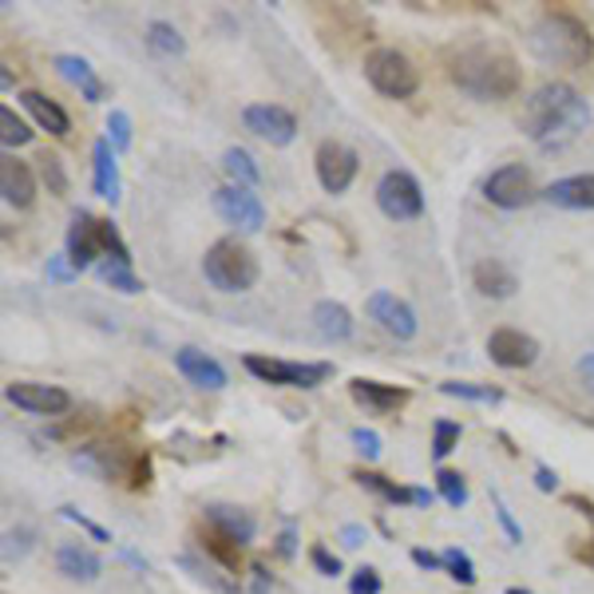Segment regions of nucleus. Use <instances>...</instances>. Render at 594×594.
Instances as JSON below:
<instances>
[{"mask_svg": "<svg viewBox=\"0 0 594 594\" xmlns=\"http://www.w3.org/2000/svg\"><path fill=\"white\" fill-rule=\"evenodd\" d=\"M472 282H475V289H480V294L495 297V301H504V297H511L519 289L516 274H511V270H507L499 258H484V262H475Z\"/></svg>", "mask_w": 594, "mask_h": 594, "instance_id": "25", "label": "nucleus"}, {"mask_svg": "<svg viewBox=\"0 0 594 594\" xmlns=\"http://www.w3.org/2000/svg\"><path fill=\"white\" fill-rule=\"evenodd\" d=\"M96 258H103V238H99V219L88 210H76L72 231H67V262L76 274H84L88 265H96Z\"/></svg>", "mask_w": 594, "mask_h": 594, "instance_id": "16", "label": "nucleus"}, {"mask_svg": "<svg viewBox=\"0 0 594 594\" xmlns=\"http://www.w3.org/2000/svg\"><path fill=\"white\" fill-rule=\"evenodd\" d=\"M444 571H448L460 586H472L475 583V567H472V559H468L460 547L444 550Z\"/></svg>", "mask_w": 594, "mask_h": 594, "instance_id": "37", "label": "nucleus"}, {"mask_svg": "<svg viewBox=\"0 0 594 594\" xmlns=\"http://www.w3.org/2000/svg\"><path fill=\"white\" fill-rule=\"evenodd\" d=\"M484 198L499 210H519L535 198V178L523 163H504L495 166L484 178Z\"/></svg>", "mask_w": 594, "mask_h": 594, "instance_id": "8", "label": "nucleus"}, {"mask_svg": "<svg viewBox=\"0 0 594 594\" xmlns=\"http://www.w3.org/2000/svg\"><path fill=\"white\" fill-rule=\"evenodd\" d=\"M487 357L499 369H528V364L540 361V342L523 330H495L487 337Z\"/></svg>", "mask_w": 594, "mask_h": 594, "instance_id": "15", "label": "nucleus"}, {"mask_svg": "<svg viewBox=\"0 0 594 594\" xmlns=\"http://www.w3.org/2000/svg\"><path fill=\"white\" fill-rule=\"evenodd\" d=\"M243 364L258 376V381H265V385H282V388H318L333 376V364H325V361L297 364V361H277V357H262V352H250Z\"/></svg>", "mask_w": 594, "mask_h": 594, "instance_id": "6", "label": "nucleus"}, {"mask_svg": "<svg viewBox=\"0 0 594 594\" xmlns=\"http://www.w3.org/2000/svg\"><path fill=\"white\" fill-rule=\"evenodd\" d=\"M222 171L231 175L234 187L253 190L258 183H262V166L253 163V154L243 151V147H226V154H222Z\"/></svg>", "mask_w": 594, "mask_h": 594, "instance_id": "29", "label": "nucleus"}, {"mask_svg": "<svg viewBox=\"0 0 594 594\" xmlns=\"http://www.w3.org/2000/svg\"><path fill=\"white\" fill-rule=\"evenodd\" d=\"M507 594H531V591H523V586H511V591H507Z\"/></svg>", "mask_w": 594, "mask_h": 594, "instance_id": "52", "label": "nucleus"}, {"mask_svg": "<svg viewBox=\"0 0 594 594\" xmlns=\"http://www.w3.org/2000/svg\"><path fill=\"white\" fill-rule=\"evenodd\" d=\"M243 123H246V132H253L270 147H289L297 139L294 111H286L282 103H250V108L243 111Z\"/></svg>", "mask_w": 594, "mask_h": 594, "instance_id": "14", "label": "nucleus"}, {"mask_svg": "<svg viewBox=\"0 0 594 594\" xmlns=\"http://www.w3.org/2000/svg\"><path fill=\"white\" fill-rule=\"evenodd\" d=\"M364 313H369V318H373L388 337H396V342H412L420 330L417 309L408 306L405 297L388 294V289H376V294L364 301Z\"/></svg>", "mask_w": 594, "mask_h": 594, "instance_id": "11", "label": "nucleus"}, {"mask_svg": "<svg viewBox=\"0 0 594 594\" xmlns=\"http://www.w3.org/2000/svg\"><path fill=\"white\" fill-rule=\"evenodd\" d=\"M294 543H297V540H294V531L286 528V531H282V540H277V550H282V555L289 559V555H294Z\"/></svg>", "mask_w": 594, "mask_h": 594, "instance_id": "50", "label": "nucleus"}, {"mask_svg": "<svg viewBox=\"0 0 594 594\" xmlns=\"http://www.w3.org/2000/svg\"><path fill=\"white\" fill-rule=\"evenodd\" d=\"M108 144L115 147V154L132 147V115H127V111L115 108L108 115Z\"/></svg>", "mask_w": 594, "mask_h": 594, "instance_id": "38", "label": "nucleus"}, {"mask_svg": "<svg viewBox=\"0 0 594 594\" xmlns=\"http://www.w3.org/2000/svg\"><path fill=\"white\" fill-rule=\"evenodd\" d=\"M9 396V405L24 408V412H33V417H64L67 408H72V393L60 385H40V381H12L4 388Z\"/></svg>", "mask_w": 594, "mask_h": 594, "instance_id": "13", "label": "nucleus"}, {"mask_svg": "<svg viewBox=\"0 0 594 594\" xmlns=\"http://www.w3.org/2000/svg\"><path fill=\"white\" fill-rule=\"evenodd\" d=\"M202 547H207L222 567L238 571V562H243V543H234L231 535H222L219 528H210V531H202Z\"/></svg>", "mask_w": 594, "mask_h": 594, "instance_id": "31", "label": "nucleus"}, {"mask_svg": "<svg viewBox=\"0 0 594 594\" xmlns=\"http://www.w3.org/2000/svg\"><path fill=\"white\" fill-rule=\"evenodd\" d=\"M175 369L183 376H187L195 388H207V393H219V388H226V369H222L210 352L195 349V345H183V349L175 352Z\"/></svg>", "mask_w": 594, "mask_h": 594, "instance_id": "17", "label": "nucleus"}, {"mask_svg": "<svg viewBox=\"0 0 594 594\" xmlns=\"http://www.w3.org/2000/svg\"><path fill=\"white\" fill-rule=\"evenodd\" d=\"M531 52L550 67L579 72V67H586L594 60V36L586 28V21H579L574 12L547 9L531 24Z\"/></svg>", "mask_w": 594, "mask_h": 594, "instance_id": "3", "label": "nucleus"}, {"mask_svg": "<svg viewBox=\"0 0 594 594\" xmlns=\"http://www.w3.org/2000/svg\"><path fill=\"white\" fill-rule=\"evenodd\" d=\"M55 567H60V574L76 579V583H96L99 574H103V559H99L96 550L79 547V543H64V547L55 550Z\"/></svg>", "mask_w": 594, "mask_h": 594, "instance_id": "24", "label": "nucleus"}, {"mask_svg": "<svg viewBox=\"0 0 594 594\" xmlns=\"http://www.w3.org/2000/svg\"><path fill=\"white\" fill-rule=\"evenodd\" d=\"M574 555H579L583 562H594V540L586 543V547H574Z\"/></svg>", "mask_w": 594, "mask_h": 594, "instance_id": "51", "label": "nucleus"}, {"mask_svg": "<svg viewBox=\"0 0 594 594\" xmlns=\"http://www.w3.org/2000/svg\"><path fill=\"white\" fill-rule=\"evenodd\" d=\"M364 79L388 99H408L420 91V67L396 48H373L364 55Z\"/></svg>", "mask_w": 594, "mask_h": 594, "instance_id": "5", "label": "nucleus"}, {"mask_svg": "<svg viewBox=\"0 0 594 594\" xmlns=\"http://www.w3.org/2000/svg\"><path fill=\"white\" fill-rule=\"evenodd\" d=\"M309 559H313V567H318L321 574H330V579H333V574H342V559L330 555L325 547H313V550H309Z\"/></svg>", "mask_w": 594, "mask_h": 594, "instance_id": "44", "label": "nucleus"}, {"mask_svg": "<svg viewBox=\"0 0 594 594\" xmlns=\"http://www.w3.org/2000/svg\"><path fill=\"white\" fill-rule=\"evenodd\" d=\"M352 444H357V451H361L364 460H376V456H381V436H376L373 429H352Z\"/></svg>", "mask_w": 594, "mask_h": 594, "instance_id": "41", "label": "nucleus"}, {"mask_svg": "<svg viewBox=\"0 0 594 594\" xmlns=\"http://www.w3.org/2000/svg\"><path fill=\"white\" fill-rule=\"evenodd\" d=\"M28 139H33L28 123L16 120V111H12V108H0V144H4V147H24Z\"/></svg>", "mask_w": 594, "mask_h": 594, "instance_id": "35", "label": "nucleus"}, {"mask_svg": "<svg viewBox=\"0 0 594 594\" xmlns=\"http://www.w3.org/2000/svg\"><path fill=\"white\" fill-rule=\"evenodd\" d=\"M591 123V103H586L571 84H543L528 96L523 111H519V127L531 144L543 151H559V147L574 144Z\"/></svg>", "mask_w": 594, "mask_h": 594, "instance_id": "2", "label": "nucleus"}, {"mask_svg": "<svg viewBox=\"0 0 594 594\" xmlns=\"http://www.w3.org/2000/svg\"><path fill=\"white\" fill-rule=\"evenodd\" d=\"M202 274L222 294H246L258 282V258L238 238H219L202 258Z\"/></svg>", "mask_w": 594, "mask_h": 594, "instance_id": "4", "label": "nucleus"}, {"mask_svg": "<svg viewBox=\"0 0 594 594\" xmlns=\"http://www.w3.org/2000/svg\"><path fill=\"white\" fill-rule=\"evenodd\" d=\"M535 487L540 492H555V472L550 468H535Z\"/></svg>", "mask_w": 594, "mask_h": 594, "instance_id": "49", "label": "nucleus"}, {"mask_svg": "<svg viewBox=\"0 0 594 594\" xmlns=\"http://www.w3.org/2000/svg\"><path fill=\"white\" fill-rule=\"evenodd\" d=\"M342 540H345V547H361V543H369V531L357 528V523H349V528L342 531Z\"/></svg>", "mask_w": 594, "mask_h": 594, "instance_id": "47", "label": "nucleus"}, {"mask_svg": "<svg viewBox=\"0 0 594 594\" xmlns=\"http://www.w3.org/2000/svg\"><path fill=\"white\" fill-rule=\"evenodd\" d=\"M495 519H499V528L507 531V540H511V543H523V531H519V523L511 519V511H507V504L499 499V495H495Z\"/></svg>", "mask_w": 594, "mask_h": 594, "instance_id": "43", "label": "nucleus"}, {"mask_svg": "<svg viewBox=\"0 0 594 594\" xmlns=\"http://www.w3.org/2000/svg\"><path fill=\"white\" fill-rule=\"evenodd\" d=\"M99 277H103L111 289H120V294H144V282H139V274H135L127 262H111V258H103V262H99Z\"/></svg>", "mask_w": 594, "mask_h": 594, "instance_id": "32", "label": "nucleus"}, {"mask_svg": "<svg viewBox=\"0 0 594 594\" xmlns=\"http://www.w3.org/2000/svg\"><path fill=\"white\" fill-rule=\"evenodd\" d=\"M214 210H219L222 222H231V226H238V231H246V234H258L265 226L262 198L246 187H234V183L214 190Z\"/></svg>", "mask_w": 594, "mask_h": 594, "instance_id": "12", "label": "nucleus"}, {"mask_svg": "<svg viewBox=\"0 0 594 594\" xmlns=\"http://www.w3.org/2000/svg\"><path fill=\"white\" fill-rule=\"evenodd\" d=\"M48 277H55V282H72V277H76V270L67 262V253H60V258L48 262Z\"/></svg>", "mask_w": 594, "mask_h": 594, "instance_id": "45", "label": "nucleus"}, {"mask_svg": "<svg viewBox=\"0 0 594 594\" xmlns=\"http://www.w3.org/2000/svg\"><path fill=\"white\" fill-rule=\"evenodd\" d=\"M36 163H40V178H45L48 183V190H52V195H67V175H64V163H60V159H55V154H40V159H36Z\"/></svg>", "mask_w": 594, "mask_h": 594, "instance_id": "39", "label": "nucleus"}, {"mask_svg": "<svg viewBox=\"0 0 594 594\" xmlns=\"http://www.w3.org/2000/svg\"><path fill=\"white\" fill-rule=\"evenodd\" d=\"M456 444H460V424L456 420H436V429H432V456L444 460L448 451H456Z\"/></svg>", "mask_w": 594, "mask_h": 594, "instance_id": "36", "label": "nucleus"}, {"mask_svg": "<svg viewBox=\"0 0 594 594\" xmlns=\"http://www.w3.org/2000/svg\"><path fill=\"white\" fill-rule=\"evenodd\" d=\"M55 72H60L72 88H79V96L88 99V103H99V99L108 96V84L96 76V67H91L84 55H72V52L55 55Z\"/></svg>", "mask_w": 594, "mask_h": 594, "instance_id": "20", "label": "nucleus"}, {"mask_svg": "<svg viewBox=\"0 0 594 594\" xmlns=\"http://www.w3.org/2000/svg\"><path fill=\"white\" fill-rule=\"evenodd\" d=\"M349 396H352V400H357L361 408H369L373 417H388V412H396V408H405V405H408V388L381 385V381H364V376L349 381Z\"/></svg>", "mask_w": 594, "mask_h": 594, "instance_id": "19", "label": "nucleus"}, {"mask_svg": "<svg viewBox=\"0 0 594 594\" xmlns=\"http://www.w3.org/2000/svg\"><path fill=\"white\" fill-rule=\"evenodd\" d=\"M313 166H318V183L330 195H342V190L352 187V178H357V171H361V159H357V151L345 144H337V139H325V144L318 147V154H313Z\"/></svg>", "mask_w": 594, "mask_h": 594, "instance_id": "10", "label": "nucleus"}, {"mask_svg": "<svg viewBox=\"0 0 594 594\" xmlns=\"http://www.w3.org/2000/svg\"><path fill=\"white\" fill-rule=\"evenodd\" d=\"M349 594H381V574L373 567H357L349 579Z\"/></svg>", "mask_w": 594, "mask_h": 594, "instance_id": "40", "label": "nucleus"}, {"mask_svg": "<svg viewBox=\"0 0 594 594\" xmlns=\"http://www.w3.org/2000/svg\"><path fill=\"white\" fill-rule=\"evenodd\" d=\"M60 516H64V519H67V523H79V531H88L91 540H99V543H108V540H111L108 531L99 528V523H91V519H88V516H79L76 507H60Z\"/></svg>", "mask_w": 594, "mask_h": 594, "instance_id": "42", "label": "nucleus"}, {"mask_svg": "<svg viewBox=\"0 0 594 594\" xmlns=\"http://www.w3.org/2000/svg\"><path fill=\"white\" fill-rule=\"evenodd\" d=\"M444 72L472 99H511L523 88V67L516 55L484 40L444 48Z\"/></svg>", "mask_w": 594, "mask_h": 594, "instance_id": "1", "label": "nucleus"}, {"mask_svg": "<svg viewBox=\"0 0 594 594\" xmlns=\"http://www.w3.org/2000/svg\"><path fill=\"white\" fill-rule=\"evenodd\" d=\"M412 562H417V567H424V571H441V567H444V555H432V550L417 547V550H412Z\"/></svg>", "mask_w": 594, "mask_h": 594, "instance_id": "46", "label": "nucleus"}, {"mask_svg": "<svg viewBox=\"0 0 594 594\" xmlns=\"http://www.w3.org/2000/svg\"><path fill=\"white\" fill-rule=\"evenodd\" d=\"M207 519L210 528H219L222 535H231L234 543H250L253 540V519L246 516L243 507H231V504H210L207 507Z\"/></svg>", "mask_w": 594, "mask_h": 594, "instance_id": "27", "label": "nucleus"}, {"mask_svg": "<svg viewBox=\"0 0 594 594\" xmlns=\"http://www.w3.org/2000/svg\"><path fill=\"white\" fill-rule=\"evenodd\" d=\"M579 376L586 381V388L594 393V352H586L583 361H579Z\"/></svg>", "mask_w": 594, "mask_h": 594, "instance_id": "48", "label": "nucleus"}, {"mask_svg": "<svg viewBox=\"0 0 594 594\" xmlns=\"http://www.w3.org/2000/svg\"><path fill=\"white\" fill-rule=\"evenodd\" d=\"M357 480H361L364 487H373L376 495H385V499H393V504H412V507H429L432 504V492H424V487H400L393 484V480H385V475L376 472H357Z\"/></svg>", "mask_w": 594, "mask_h": 594, "instance_id": "28", "label": "nucleus"}, {"mask_svg": "<svg viewBox=\"0 0 594 594\" xmlns=\"http://www.w3.org/2000/svg\"><path fill=\"white\" fill-rule=\"evenodd\" d=\"M72 468L96 475V480H127V484H132L135 468H139V456L115 448V444H88V448L72 451Z\"/></svg>", "mask_w": 594, "mask_h": 594, "instance_id": "9", "label": "nucleus"}, {"mask_svg": "<svg viewBox=\"0 0 594 594\" xmlns=\"http://www.w3.org/2000/svg\"><path fill=\"white\" fill-rule=\"evenodd\" d=\"M550 207L562 210H594V175H567L555 178L547 190H543Z\"/></svg>", "mask_w": 594, "mask_h": 594, "instance_id": "22", "label": "nucleus"}, {"mask_svg": "<svg viewBox=\"0 0 594 594\" xmlns=\"http://www.w3.org/2000/svg\"><path fill=\"white\" fill-rule=\"evenodd\" d=\"M444 396H456V400H475V405H499L504 393L492 385H475V381H444L441 385Z\"/></svg>", "mask_w": 594, "mask_h": 594, "instance_id": "33", "label": "nucleus"}, {"mask_svg": "<svg viewBox=\"0 0 594 594\" xmlns=\"http://www.w3.org/2000/svg\"><path fill=\"white\" fill-rule=\"evenodd\" d=\"M0 195L16 210H28L36 202L33 166L24 163V159H16V154H4V163H0Z\"/></svg>", "mask_w": 594, "mask_h": 594, "instance_id": "18", "label": "nucleus"}, {"mask_svg": "<svg viewBox=\"0 0 594 594\" xmlns=\"http://www.w3.org/2000/svg\"><path fill=\"white\" fill-rule=\"evenodd\" d=\"M436 492L448 507H463L468 504V484H463L460 472H451V468H441L436 472Z\"/></svg>", "mask_w": 594, "mask_h": 594, "instance_id": "34", "label": "nucleus"}, {"mask_svg": "<svg viewBox=\"0 0 594 594\" xmlns=\"http://www.w3.org/2000/svg\"><path fill=\"white\" fill-rule=\"evenodd\" d=\"M21 103L24 111L36 120V127L48 135H60L64 139L67 132H72V120H67V111L55 103V99H48L45 91H21Z\"/></svg>", "mask_w": 594, "mask_h": 594, "instance_id": "23", "label": "nucleus"}, {"mask_svg": "<svg viewBox=\"0 0 594 594\" xmlns=\"http://www.w3.org/2000/svg\"><path fill=\"white\" fill-rule=\"evenodd\" d=\"M376 207L393 222H412L424 214V190L408 171H385L376 183Z\"/></svg>", "mask_w": 594, "mask_h": 594, "instance_id": "7", "label": "nucleus"}, {"mask_svg": "<svg viewBox=\"0 0 594 594\" xmlns=\"http://www.w3.org/2000/svg\"><path fill=\"white\" fill-rule=\"evenodd\" d=\"M91 187L99 198H108L111 207L120 202V163H115V147L108 139H96V147H91Z\"/></svg>", "mask_w": 594, "mask_h": 594, "instance_id": "21", "label": "nucleus"}, {"mask_svg": "<svg viewBox=\"0 0 594 594\" xmlns=\"http://www.w3.org/2000/svg\"><path fill=\"white\" fill-rule=\"evenodd\" d=\"M147 45H151V52H159V55H183V52H187L183 33H178L175 24H166V21L147 24Z\"/></svg>", "mask_w": 594, "mask_h": 594, "instance_id": "30", "label": "nucleus"}, {"mask_svg": "<svg viewBox=\"0 0 594 594\" xmlns=\"http://www.w3.org/2000/svg\"><path fill=\"white\" fill-rule=\"evenodd\" d=\"M313 330L325 337V342H349L352 337V313L342 306V301H318L313 306Z\"/></svg>", "mask_w": 594, "mask_h": 594, "instance_id": "26", "label": "nucleus"}]
</instances>
